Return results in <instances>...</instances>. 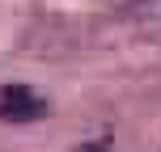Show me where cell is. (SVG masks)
Listing matches in <instances>:
<instances>
[{
	"label": "cell",
	"mask_w": 161,
	"mask_h": 152,
	"mask_svg": "<svg viewBox=\"0 0 161 152\" xmlns=\"http://www.w3.org/2000/svg\"><path fill=\"white\" fill-rule=\"evenodd\" d=\"M42 110H47V106H42L30 89H21V85H13V89H4V93H0V118H8V123L42 118Z\"/></svg>",
	"instance_id": "obj_1"
},
{
	"label": "cell",
	"mask_w": 161,
	"mask_h": 152,
	"mask_svg": "<svg viewBox=\"0 0 161 152\" xmlns=\"http://www.w3.org/2000/svg\"><path fill=\"white\" fill-rule=\"evenodd\" d=\"M85 152H106V148H102V144H89V148H85Z\"/></svg>",
	"instance_id": "obj_2"
}]
</instances>
